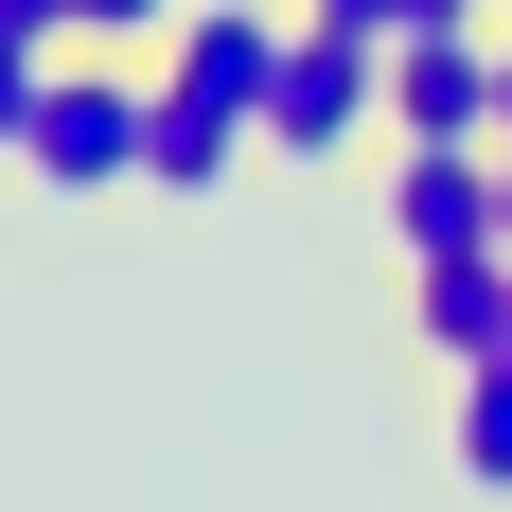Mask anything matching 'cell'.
Wrapping results in <instances>:
<instances>
[{"mask_svg": "<svg viewBox=\"0 0 512 512\" xmlns=\"http://www.w3.org/2000/svg\"><path fill=\"white\" fill-rule=\"evenodd\" d=\"M142 124H159V71H106V53H53V89H36V177L53 195H142Z\"/></svg>", "mask_w": 512, "mask_h": 512, "instance_id": "obj_1", "label": "cell"}, {"mask_svg": "<svg viewBox=\"0 0 512 512\" xmlns=\"http://www.w3.org/2000/svg\"><path fill=\"white\" fill-rule=\"evenodd\" d=\"M371 106H389V36H354V18L301 0V53H283V89H265V159H336Z\"/></svg>", "mask_w": 512, "mask_h": 512, "instance_id": "obj_2", "label": "cell"}, {"mask_svg": "<svg viewBox=\"0 0 512 512\" xmlns=\"http://www.w3.org/2000/svg\"><path fill=\"white\" fill-rule=\"evenodd\" d=\"M512 230V159L495 142H407V177H389V248L442 265V248H495Z\"/></svg>", "mask_w": 512, "mask_h": 512, "instance_id": "obj_3", "label": "cell"}, {"mask_svg": "<svg viewBox=\"0 0 512 512\" xmlns=\"http://www.w3.org/2000/svg\"><path fill=\"white\" fill-rule=\"evenodd\" d=\"M389 124H407V142H495V36H477V18L389 36Z\"/></svg>", "mask_w": 512, "mask_h": 512, "instance_id": "obj_4", "label": "cell"}, {"mask_svg": "<svg viewBox=\"0 0 512 512\" xmlns=\"http://www.w3.org/2000/svg\"><path fill=\"white\" fill-rule=\"evenodd\" d=\"M283 53H301V18H265V0H195L159 71H177L195 106H230V124H265V89H283Z\"/></svg>", "mask_w": 512, "mask_h": 512, "instance_id": "obj_5", "label": "cell"}, {"mask_svg": "<svg viewBox=\"0 0 512 512\" xmlns=\"http://www.w3.org/2000/svg\"><path fill=\"white\" fill-rule=\"evenodd\" d=\"M407 318H424V354H442V371L512 354V230H495V248H442V265H407Z\"/></svg>", "mask_w": 512, "mask_h": 512, "instance_id": "obj_6", "label": "cell"}, {"mask_svg": "<svg viewBox=\"0 0 512 512\" xmlns=\"http://www.w3.org/2000/svg\"><path fill=\"white\" fill-rule=\"evenodd\" d=\"M248 142H265V124H230V106H195L177 71H159V124H142V195H212V177H230Z\"/></svg>", "mask_w": 512, "mask_h": 512, "instance_id": "obj_7", "label": "cell"}, {"mask_svg": "<svg viewBox=\"0 0 512 512\" xmlns=\"http://www.w3.org/2000/svg\"><path fill=\"white\" fill-rule=\"evenodd\" d=\"M442 460H460L477 495H512V354H477V371H460V424H442Z\"/></svg>", "mask_w": 512, "mask_h": 512, "instance_id": "obj_8", "label": "cell"}, {"mask_svg": "<svg viewBox=\"0 0 512 512\" xmlns=\"http://www.w3.org/2000/svg\"><path fill=\"white\" fill-rule=\"evenodd\" d=\"M195 0H71V53H177Z\"/></svg>", "mask_w": 512, "mask_h": 512, "instance_id": "obj_9", "label": "cell"}, {"mask_svg": "<svg viewBox=\"0 0 512 512\" xmlns=\"http://www.w3.org/2000/svg\"><path fill=\"white\" fill-rule=\"evenodd\" d=\"M36 89H53V36H18V18H0V159L36 142Z\"/></svg>", "mask_w": 512, "mask_h": 512, "instance_id": "obj_10", "label": "cell"}, {"mask_svg": "<svg viewBox=\"0 0 512 512\" xmlns=\"http://www.w3.org/2000/svg\"><path fill=\"white\" fill-rule=\"evenodd\" d=\"M318 18H354V36H424V18H495V0H318Z\"/></svg>", "mask_w": 512, "mask_h": 512, "instance_id": "obj_11", "label": "cell"}, {"mask_svg": "<svg viewBox=\"0 0 512 512\" xmlns=\"http://www.w3.org/2000/svg\"><path fill=\"white\" fill-rule=\"evenodd\" d=\"M0 18H18V36H53V53H71V0H0Z\"/></svg>", "mask_w": 512, "mask_h": 512, "instance_id": "obj_12", "label": "cell"}, {"mask_svg": "<svg viewBox=\"0 0 512 512\" xmlns=\"http://www.w3.org/2000/svg\"><path fill=\"white\" fill-rule=\"evenodd\" d=\"M495 142H512V36H495Z\"/></svg>", "mask_w": 512, "mask_h": 512, "instance_id": "obj_13", "label": "cell"}, {"mask_svg": "<svg viewBox=\"0 0 512 512\" xmlns=\"http://www.w3.org/2000/svg\"><path fill=\"white\" fill-rule=\"evenodd\" d=\"M495 159H512V142H495Z\"/></svg>", "mask_w": 512, "mask_h": 512, "instance_id": "obj_14", "label": "cell"}]
</instances>
